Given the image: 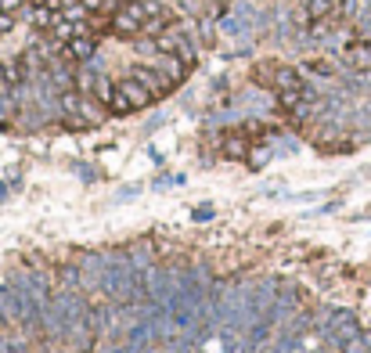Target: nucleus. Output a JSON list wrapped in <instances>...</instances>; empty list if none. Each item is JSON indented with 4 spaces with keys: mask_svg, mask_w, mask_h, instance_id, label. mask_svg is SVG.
Here are the masks:
<instances>
[{
    "mask_svg": "<svg viewBox=\"0 0 371 353\" xmlns=\"http://www.w3.org/2000/svg\"><path fill=\"white\" fill-rule=\"evenodd\" d=\"M195 220H213V209H209V206H199V209H195Z\"/></svg>",
    "mask_w": 371,
    "mask_h": 353,
    "instance_id": "6",
    "label": "nucleus"
},
{
    "mask_svg": "<svg viewBox=\"0 0 371 353\" xmlns=\"http://www.w3.org/2000/svg\"><path fill=\"white\" fill-rule=\"evenodd\" d=\"M69 51H73L76 58H87L90 51H94V40H87V37H76V40L69 44Z\"/></svg>",
    "mask_w": 371,
    "mask_h": 353,
    "instance_id": "5",
    "label": "nucleus"
},
{
    "mask_svg": "<svg viewBox=\"0 0 371 353\" xmlns=\"http://www.w3.org/2000/svg\"><path fill=\"white\" fill-rule=\"evenodd\" d=\"M148 18H151V4L127 0V4L115 11V33H119V37H137V33H144Z\"/></svg>",
    "mask_w": 371,
    "mask_h": 353,
    "instance_id": "1",
    "label": "nucleus"
},
{
    "mask_svg": "<svg viewBox=\"0 0 371 353\" xmlns=\"http://www.w3.org/2000/svg\"><path fill=\"white\" fill-rule=\"evenodd\" d=\"M80 271H83V292H94L101 288V278H105V252H87L80 260Z\"/></svg>",
    "mask_w": 371,
    "mask_h": 353,
    "instance_id": "2",
    "label": "nucleus"
},
{
    "mask_svg": "<svg viewBox=\"0 0 371 353\" xmlns=\"http://www.w3.org/2000/svg\"><path fill=\"white\" fill-rule=\"evenodd\" d=\"M141 353H159V349H156V346H148V349H141Z\"/></svg>",
    "mask_w": 371,
    "mask_h": 353,
    "instance_id": "8",
    "label": "nucleus"
},
{
    "mask_svg": "<svg viewBox=\"0 0 371 353\" xmlns=\"http://www.w3.org/2000/svg\"><path fill=\"white\" fill-rule=\"evenodd\" d=\"M58 288H61V292H83V271H80V264H61L58 267Z\"/></svg>",
    "mask_w": 371,
    "mask_h": 353,
    "instance_id": "3",
    "label": "nucleus"
},
{
    "mask_svg": "<svg viewBox=\"0 0 371 353\" xmlns=\"http://www.w3.org/2000/svg\"><path fill=\"white\" fill-rule=\"evenodd\" d=\"M127 256H130V267H134L137 274H141V271H148L151 264H156V260H151V249H144V245H137V249H130Z\"/></svg>",
    "mask_w": 371,
    "mask_h": 353,
    "instance_id": "4",
    "label": "nucleus"
},
{
    "mask_svg": "<svg viewBox=\"0 0 371 353\" xmlns=\"http://www.w3.org/2000/svg\"><path fill=\"white\" fill-rule=\"evenodd\" d=\"M173 184H180V177H163V180H156V187H173Z\"/></svg>",
    "mask_w": 371,
    "mask_h": 353,
    "instance_id": "7",
    "label": "nucleus"
},
{
    "mask_svg": "<svg viewBox=\"0 0 371 353\" xmlns=\"http://www.w3.org/2000/svg\"><path fill=\"white\" fill-rule=\"evenodd\" d=\"M367 353H371V349H367Z\"/></svg>",
    "mask_w": 371,
    "mask_h": 353,
    "instance_id": "9",
    "label": "nucleus"
}]
</instances>
